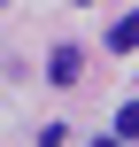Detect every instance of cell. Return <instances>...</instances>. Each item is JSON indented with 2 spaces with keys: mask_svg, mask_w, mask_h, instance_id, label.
<instances>
[{
  "mask_svg": "<svg viewBox=\"0 0 139 147\" xmlns=\"http://www.w3.org/2000/svg\"><path fill=\"white\" fill-rule=\"evenodd\" d=\"M77 70H85L77 47H54V54H46V78H54V85H77Z\"/></svg>",
  "mask_w": 139,
  "mask_h": 147,
  "instance_id": "1",
  "label": "cell"
},
{
  "mask_svg": "<svg viewBox=\"0 0 139 147\" xmlns=\"http://www.w3.org/2000/svg\"><path fill=\"white\" fill-rule=\"evenodd\" d=\"M108 47H124V54L139 47V8H132V16H116V23H108Z\"/></svg>",
  "mask_w": 139,
  "mask_h": 147,
  "instance_id": "2",
  "label": "cell"
},
{
  "mask_svg": "<svg viewBox=\"0 0 139 147\" xmlns=\"http://www.w3.org/2000/svg\"><path fill=\"white\" fill-rule=\"evenodd\" d=\"M116 140H139V101H124V116H116Z\"/></svg>",
  "mask_w": 139,
  "mask_h": 147,
  "instance_id": "3",
  "label": "cell"
}]
</instances>
